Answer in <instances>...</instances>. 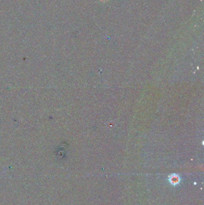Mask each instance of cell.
<instances>
[{
    "instance_id": "6da1fadb",
    "label": "cell",
    "mask_w": 204,
    "mask_h": 205,
    "mask_svg": "<svg viewBox=\"0 0 204 205\" xmlns=\"http://www.w3.org/2000/svg\"><path fill=\"white\" fill-rule=\"evenodd\" d=\"M169 180L171 184L174 185H176L180 183V177L177 175H173L170 177Z\"/></svg>"
}]
</instances>
